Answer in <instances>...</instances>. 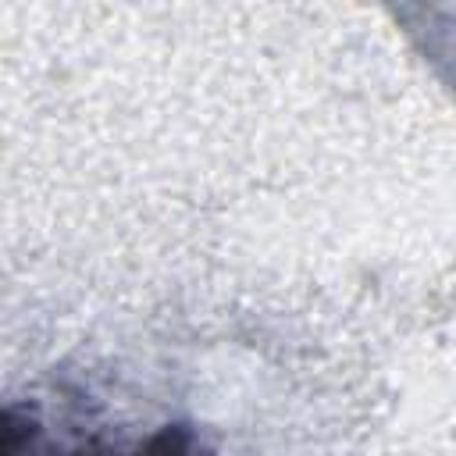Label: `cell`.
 Here are the masks:
<instances>
[{
	"label": "cell",
	"instance_id": "1",
	"mask_svg": "<svg viewBox=\"0 0 456 456\" xmlns=\"http://www.w3.org/2000/svg\"><path fill=\"white\" fill-rule=\"evenodd\" d=\"M7 456H21V449L7 445ZM25 456H50V449H46V442L39 438V431H36V428H32V431H28V438H25ZM71 456H93V452H71ZM135 456H192V452H185L171 435H160V438H153L146 449H139Z\"/></svg>",
	"mask_w": 456,
	"mask_h": 456
}]
</instances>
